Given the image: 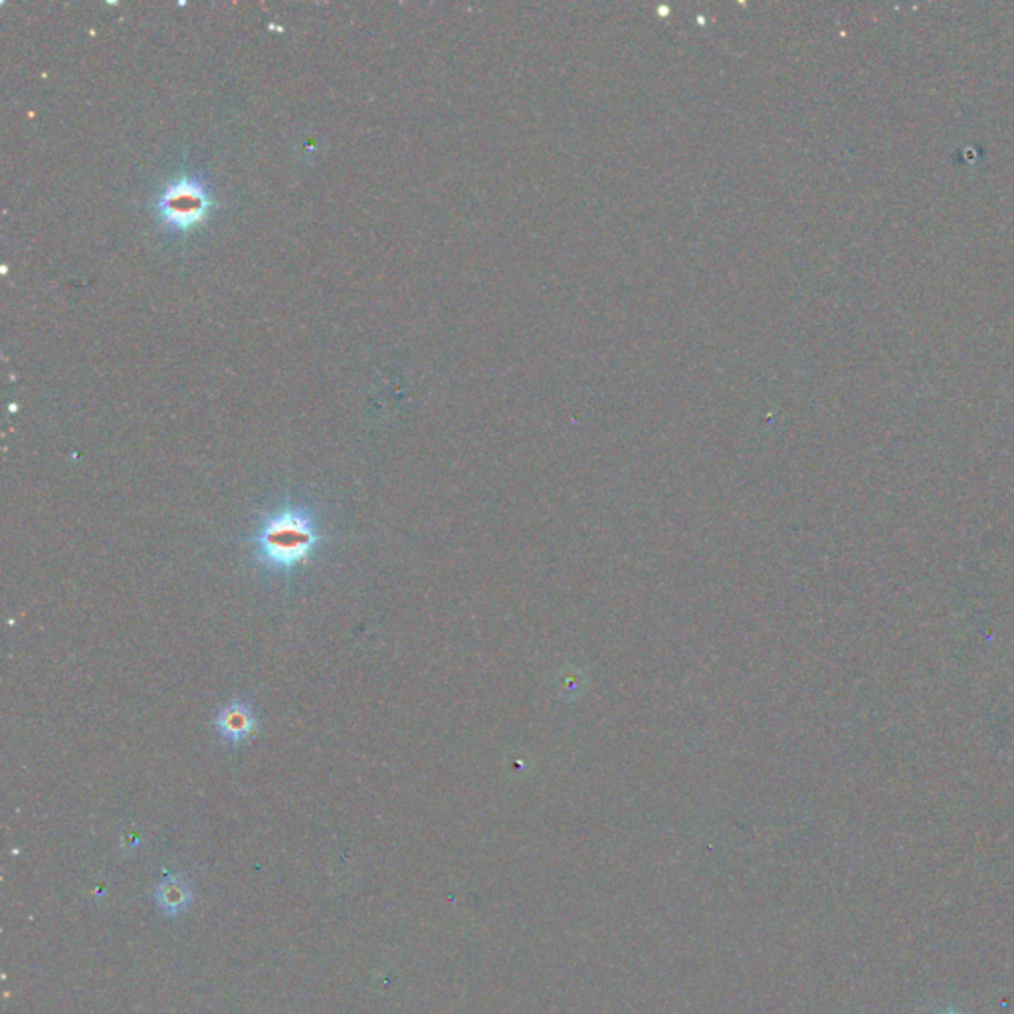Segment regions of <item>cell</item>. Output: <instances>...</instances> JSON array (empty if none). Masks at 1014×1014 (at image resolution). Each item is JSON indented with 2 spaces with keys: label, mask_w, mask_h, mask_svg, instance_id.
<instances>
[{
  "label": "cell",
  "mask_w": 1014,
  "mask_h": 1014,
  "mask_svg": "<svg viewBox=\"0 0 1014 1014\" xmlns=\"http://www.w3.org/2000/svg\"><path fill=\"white\" fill-rule=\"evenodd\" d=\"M211 207L209 194L201 184L192 179H181L177 184L169 187L159 199V214L165 224L171 229L187 230L204 219L207 209Z\"/></svg>",
  "instance_id": "cell-2"
},
{
  "label": "cell",
  "mask_w": 1014,
  "mask_h": 1014,
  "mask_svg": "<svg viewBox=\"0 0 1014 1014\" xmlns=\"http://www.w3.org/2000/svg\"><path fill=\"white\" fill-rule=\"evenodd\" d=\"M216 731L219 736L232 746H240L249 741L256 733L258 719L254 716V709L250 708L244 701H232L229 706L219 711L216 716Z\"/></svg>",
  "instance_id": "cell-3"
},
{
  "label": "cell",
  "mask_w": 1014,
  "mask_h": 1014,
  "mask_svg": "<svg viewBox=\"0 0 1014 1014\" xmlns=\"http://www.w3.org/2000/svg\"><path fill=\"white\" fill-rule=\"evenodd\" d=\"M187 901V888L177 880H169L161 886V906L171 911L182 908Z\"/></svg>",
  "instance_id": "cell-4"
},
{
  "label": "cell",
  "mask_w": 1014,
  "mask_h": 1014,
  "mask_svg": "<svg viewBox=\"0 0 1014 1014\" xmlns=\"http://www.w3.org/2000/svg\"><path fill=\"white\" fill-rule=\"evenodd\" d=\"M321 536L311 509L304 506H282L264 517L252 537L258 563L270 573L287 574L307 563Z\"/></svg>",
  "instance_id": "cell-1"
}]
</instances>
